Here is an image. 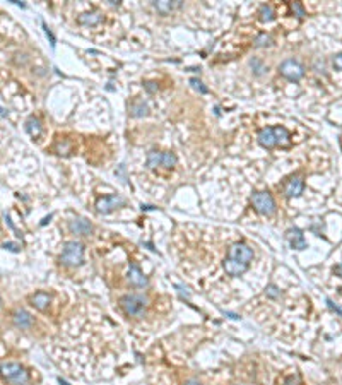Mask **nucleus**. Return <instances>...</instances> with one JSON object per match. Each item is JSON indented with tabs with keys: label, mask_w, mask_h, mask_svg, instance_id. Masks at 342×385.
Listing matches in <instances>:
<instances>
[{
	"label": "nucleus",
	"mask_w": 342,
	"mask_h": 385,
	"mask_svg": "<svg viewBox=\"0 0 342 385\" xmlns=\"http://www.w3.org/2000/svg\"><path fill=\"white\" fill-rule=\"evenodd\" d=\"M250 202L258 214H262V216H274L276 214V200H274L272 193L267 192V190L255 192L254 195H252Z\"/></svg>",
	"instance_id": "nucleus-4"
},
{
	"label": "nucleus",
	"mask_w": 342,
	"mask_h": 385,
	"mask_svg": "<svg viewBox=\"0 0 342 385\" xmlns=\"http://www.w3.org/2000/svg\"><path fill=\"white\" fill-rule=\"evenodd\" d=\"M334 274H337V276H341V278H342V262L334 267Z\"/></svg>",
	"instance_id": "nucleus-33"
},
{
	"label": "nucleus",
	"mask_w": 342,
	"mask_h": 385,
	"mask_svg": "<svg viewBox=\"0 0 342 385\" xmlns=\"http://www.w3.org/2000/svg\"><path fill=\"white\" fill-rule=\"evenodd\" d=\"M43 29H44V33H46V36H48V38H50V41H51V47L55 48V43H57V40H55L53 33H51L50 29L46 28V24H44V22H43Z\"/></svg>",
	"instance_id": "nucleus-30"
},
{
	"label": "nucleus",
	"mask_w": 342,
	"mask_h": 385,
	"mask_svg": "<svg viewBox=\"0 0 342 385\" xmlns=\"http://www.w3.org/2000/svg\"><path fill=\"white\" fill-rule=\"evenodd\" d=\"M62 264L67 267H79L84 260V245L81 241H65L60 255Z\"/></svg>",
	"instance_id": "nucleus-3"
},
{
	"label": "nucleus",
	"mask_w": 342,
	"mask_h": 385,
	"mask_svg": "<svg viewBox=\"0 0 342 385\" xmlns=\"http://www.w3.org/2000/svg\"><path fill=\"white\" fill-rule=\"evenodd\" d=\"M152 5H154V9L158 10L159 14L166 16V14H170L171 10L180 9V7L183 5V2H180V0H174V2H171V0H161V2H152Z\"/></svg>",
	"instance_id": "nucleus-15"
},
{
	"label": "nucleus",
	"mask_w": 342,
	"mask_h": 385,
	"mask_svg": "<svg viewBox=\"0 0 342 385\" xmlns=\"http://www.w3.org/2000/svg\"><path fill=\"white\" fill-rule=\"evenodd\" d=\"M127 279H128V283L132 284V286H135V288H146L147 284H149L147 278L144 276V272L140 271V267L137 264H130Z\"/></svg>",
	"instance_id": "nucleus-11"
},
{
	"label": "nucleus",
	"mask_w": 342,
	"mask_h": 385,
	"mask_svg": "<svg viewBox=\"0 0 342 385\" xmlns=\"http://www.w3.org/2000/svg\"><path fill=\"white\" fill-rule=\"evenodd\" d=\"M265 294H267L269 298H272V300H276V298L281 296V289H279L276 284H270V286H267Z\"/></svg>",
	"instance_id": "nucleus-26"
},
{
	"label": "nucleus",
	"mask_w": 342,
	"mask_h": 385,
	"mask_svg": "<svg viewBox=\"0 0 342 385\" xmlns=\"http://www.w3.org/2000/svg\"><path fill=\"white\" fill-rule=\"evenodd\" d=\"M286 240L289 241L291 248H295V250H304L308 246L306 240H304L303 231H301L299 228H289V230L286 231Z\"/></svg>",
	"instance_id": "nucleus-9"
},
{
	"label": "nucleus",
	"mask_w": 342,
	"mask_h": 385,
	"mask_svg": "<svg viewBox=\"0 0 342 385\" xmlns=\"http://www.w3.org/2000/svg\"><path fill=\"white\" fill-rule=\"evenodd\" d=\"M147 306H149V298L144 294H124L120 298V308L128 317L139 319L146 313Z\"/></svg>",
	"instance_id": "nucleus-1"
},
{
	"label": "nucleus",
	"mask_w": 342,
	"mask_h": 385,
	"mask_svg": "<svg viewBox=\"0 0 342 385\" xmlns=\"http://www.w3.org/2000/svg\"><path fill=\"white\" fill-rule=\"evenodd\" d=\"M79 24H84V26H94L98 22H101V14L99 12H86L83 16H79Z\"/></svg>",
	"instance_id": "nucleus-18"
},
{
	"label": "nucleus",
	"mask_w": 342,
	"mask_h": 385,
	"mask_svg": "<svg viewBox=\"0 0 342 385\" xmlns=\"http://www.w3.org/2000/svg\"><path fill=\"white\" fill-rule=\"evenodd\" d=\"M29 301H31V305L35 306L36 310H40V312H44V310L50 306L51 303V296L48 293H43V291H38V293H35L31 298H29Z\"/></svg>",
	"instance_id": "nucleus-14"
},
{
	"label": "nucleus",
	"mask_w": 342,
	"mask_h": 385,
	"mask_svg": "<svg viewBox=\"0 0 342 385\" xmlns=\"http://www.w3.org/2000/svg\"><path fill=\"white\" fill-rule=\"evenodd\" d=\"M190 84H192L193 89H197V91L202 93V95H206V93H207V88H204L202 82H200L199 79H195V77H193V79H190Z\"/></svg>",
	"instance_id": "nucleus-27"
},
{
	"label": "nucleus",
	"mask_w": 342,
	"mask_h": 385,
	"mask_svg": "<svg viewBox=\"0 0 342 385\" xmlns=\"http://www.w3.org/2000/svg\"><path fill=\"white\" fill-rule=\"evenodd\" d=\"M110 5H120V2H118V0L117 2H115V0H110Z\"/></svg>",
	"instance_id": "nucleus-36"
},
{
	"label": "nucleus",
	"mask_w": 342,
	"mask_h": 385,
	"mask_svg": "<svg viewBox=\"0 0 342 385\" xmlns=\"http://www.w3.org/2000/svg\"><path fill=\"white\" fill-rule=\"evenodd\" d=\"M334 65H336V69L342 70V53H339V55H336V57H334Z\"/></svg>",
	"instance_id": "nucleus-32"
},
{
	"label": "nucleus",
	"mask_w": 342,
	"mask_h": 385,
	"mask_svg": "<svg viewBox=\"0 0 342 385\" xmlns=\"http://www.w3.org/2000/svg\"><path fill=\"white\" fill-rule=\"evenodd\" d=\"M130 117H146L147 113H149V106H147V103L144 101V99H133L132 103H130Z\"/></svg>",
	"instance_id": "nucleus-17"
},
{
	"label": "nucleus",
	"mask_w": 342,
	"mask_h": 385,
	"mask_svg": "<svg viewBox=\"0 0 342 385\" xmlns=\"http://www.w3.org/2000/svg\"><path fill=\"white\" fill-rule=\"evenodd\" d=\"M125 205V199L120 195H106V197H101L98 199L96 202V212L98 214H110V212L117 211V209L124 207Z\"/></svg>",
	"instance_id": "nucleus-7"
},
{
	"label": "nucleus",
	"mask_w": 342,
	"mask_h": 385,
	"mask_svg": "<svg viewBox=\"0 0 342 385\" xmlns=\"http://www.w3.org/2000/svg\"><path fill=\"white\" fill-rule=\"evenodd\" d=\"M289 7H291L293 14H295L298 19H303V17L306 16V10H304V7L301 5L299 2H291V3H289Z\"/></svg>",
	"instance_id": "nucleus-24"
},
{
	"label": "nucleus",
	"mask_w": 342,
	"mask_h": 385,
	"mask_svg": "<svg viewBox=\"0 0 342 385\" xmlns=\"http://www.w3.org/2000/svg\"><path fill=\"white\" fill-rule=\"evenodd\" d=\"M226 259H231V260H235V262L250 265V262L254 260V250H252L247 243H243V241H236V243H233L229 246L228 257H226Z\"/></svg>",
	"instance_id": "nucleus-5"
},
{
	"label": "nucleus",
	"mask_w": 342,
	"mask_h": 385,
	"mask_svg": "<svg viewBox=\"0 0 342 385\" xmlns=\"http://www.w3.org/2000/svg\"><path fill=\"white\" fill-rule=\"evenodd\" d=\"M258 16H260V21L262 22H270L274 19V9L270 5H262L258 10Z\"/></svg>",
	"instance_id": "nucleus-21"
},
{
	"label": "nucleus",
	"mask_w": 342,
	"mask_h": 385,
	"mask_svg": "<svg viewBox=\"0 0 342 385\" xmlns=\"http://www.w3.org/2000/svg\"><path fill=\"white\" fill-rule=\"evenodd\" d=\"M250 67L254 69V72L256 74V76H262V74L265 72V65H263V62L258 60V58H254V60H250Z\"/></svg>",
	"instance_id": "nucleus-25"
},
{
	"label": "nucleus",
	"mask_w": 342,
	"mask_h": 385,
	"mask_svg": "<svg viewBox=\"0 0 342 385\" xmlns=\"http://www.w3.org/2000/svg\"><path fill=\"white\" fill-rule=\"evenodd\" d=\"M282 385H301V380H299V377L291 375V377H288L284 382H282Z\"/></svg>",
	"instance_id": "nucleus-28"
},
{
	"label": "nucleus",
	"mask_w": 342,
	"mask_h": 385,
	"mask_svg": "<svg viewBox=\"0 0 342 385\" xmlns=\"http://www.w3.org/2000/svg\"><path fill=\"white\" fill-rule=\"evenodd\" d=\"M174 288H176V289H178V293H180L181 296H187V298H190V291H187V288H185V286H181V284H176V286H174Z\"/></svg>",
	"instance_id": "nucleus-31"
},
{
	"label": "nucleus",
	"mask_w": 342,
	"mask_h": 385,
	"mask_svg": "<svg viewBox=\"0 0 342 385\" xmlns=\"http://www.w3.org/2000/svg\"><path fill=\"white\" fill-rule=\"evenodd\" d=\"M26 132L29 134L31 137H38L42 134V125H40V120L35 117H29L26 120Z\"/></svg>",
	"instance_id": "nucleus-19"
},
{
	"label": "nucleus",
	"mask_w": 342,
	"mask_h": 385,
	"mask_svg": "<svg viewBox=\"0 0 342 385\" xmlns=\"http://www.w3.org/2000/svg\"><path fill=\"white\" fill-rule=\"evenodd\" d=\"M255 48H263V47H270L272 45V36L267 35V33H260L254 41Z\"/></svg>",
	"instance_id": "nucleus-22"
},
{
	"label": "nucleus",
	"mask_w": 342,
	"mask_h": 385,
	"mask_svg": "<svg viewBox=\"0 0 342 385\" xmlns=\"http://www.w3.org/2000/svg\"><path fill=\"white\" fill-rule=\"evenodd\" d=\"M222 265H224V271L228 272L229 276H233V278H238V276L245 274V272L248 271V265L235 262V260H231V259H226Z\"/></svg>",
	"instance_id": "nucleus-16"
},
{
	"label": "nucleus",
	"mask_w": 342,
	"mask_h": 385,
	"mask_svg": "<svg viewBox=\"0 0 342 385\" xmlns=\"http://www.w3.org/2000/svg\"><path fill=\"white\" fill-rule=\"evenodd\" d=\"M0 377L10 385H26L29 382L28 370L19 363H12V361L0 363Z\"/></svg>",
	"instance_id": "nucleus-2"
},
{
	"label": "nucleus",
	"mask_w": 342,
	"mask_h": 385,
	"mask_svg": "<svg viewBox=\"0 0 342 385\" xmlns=\"http://www.w3.org/2000/svg\"><path fill=\"white\" fill-rule=\"evenodd\" d=\"M152 84H154V82H147V84H146V88H147V91H156V88H158V86H152Z\"/></svg>",
	"instance_id": "nucleus-34"
},
{
	"label": "nucleus",
	"mask_w": 342,
	"mask_h": 385,
	"mask_svg": "<svg viewBox=\"0 0 342 385\" xmlns=\"http://www.w3.org/2000/svg\"><path fill=\"white\" fill-rule=\"evenodd\" d=\"M258 144L265 149H272L274 145H277L276 139V132H274V127H265L258 132Z\"/></svg>",
	"instance_id": "nucleus-12"
},
{
	"label": "nucleus",
	"mask_w": 342,
	"mask_h": 385,
	"mask_svg": "<svg viewBox=\"0 0 342 385\" xmlns=\"http://www.w3.org/2000/svg\"><path fill=\"white\" fill-rule=\"evenodd\" d=\"M176 156L173 154V152H163V158H161V166L165 168H173L174 164H176Z\"/></svg>",
	"instance_id": "nucleus-23"
},
{
	"label": "nucleus",
	"mask_w": 342,
	"mask_h": 385,
	"mask_svg": "<svg viewBox=\"0 0 342 385\" xmlns=\"http://www.w3.org/2000/svg\"><path fill=\"white\" fill-rule=\"evenodd\" d=\"M2 248L10 250V252H19L21 246L17 245V243H12V241H9V243H3V245H2Z\"/></svg>",
	"instance_id": "nucleus-29"
},
{
	"label": "nucleus",
	"mask_w": 342,
	"mask_h": 385,
	"mask_svg": "<svg viewBox=\"0 0 342 385\" xmlns=\"http://www.w3.org/2000/svg\"><path fill=\"white\" fill-rule=\"evenodd\" d=\"M69 230H70V233L79 235V237H89L94 228H92L91 221H87L86 218H74L72 221L69 223Z\"/></svg>",
	"instance_id": "nucleus-8"
},
{
	"label": "nucleus",
	"mask_w": 342,
	"mask_h": 385,
	"mask_svg": "<svg viewBox=\"0 0 342 385\" xmlns=\"http://www.w3.org/2000/svg\"><path fill=\"white\" fill-rule=\"evenodd\" d=\"M279 74L288 81L298 82L304 76V67L299 62H296L295 58H288L279 65Z\"/></svg>",
	"instance_id": "nucleus-6"
},
{
	"label": "nucleus",
	"mask_w": 342,
	"mask_h": 385,
	"mask_svg": "<svg viewBox=\"0 0 342 385\" xmlns=\"http://www.w3.org/2000/svg\"><path fill=\"white\" fill-rule=\"evenodd\" d=\"M185 385H202V384H200L199 380H193L192 379V380H188V382H185Z\"/></svg>",
	"instance_id": "nucleus-35"
},
{
	"label": "nucleus",
	"mask_w": 342,
	"mask_h": 385,
	"mask_svg": "<svg viewBox=\"0 0 342 385\" xmlns=\"http://www.w3.org/2000/svg\"><path fill=\"white\" fill-rule=\"evenodd\" d=\"M12 320H14V324H16V327H19V329H29L33 325V317L22 308L14 310Z\"/></svg>",
	"instance_id": "nucleus-13"
},
{
	"label": "nucleus",
	"mask_w": 342,
	"mask_h": 385,
	"mask_svg": "<svg viewBox=\"0 0 342 385\" xmlns=\"http://www.w3.org/2000/svg\"><path fill=\"white\" fill-rule=\"evenodd\" d=\"M161 158H163V152L151 151L149 154H147V168H149V170H154V168L161 166Z\"/></svg>",
	"instance_id": "nucleus-20"
},
{
	"label": "nucleus",
	"mask_w": 342,
	"mask_h": 385,
	"mask_svg": "<svg viewBox=\"0 0 342 385\" xmlns=\"http://www.w3.org/2000/svg\"><path fill=\"white\" fill-rule=\"evenodd\" d=\"M304 190V180L303 177H293L289 178L288 183L284 185V193L288 199H293V197H299Z\"/></svg>",
	"instance_id": "nucleus-10"
}]
</instances>
